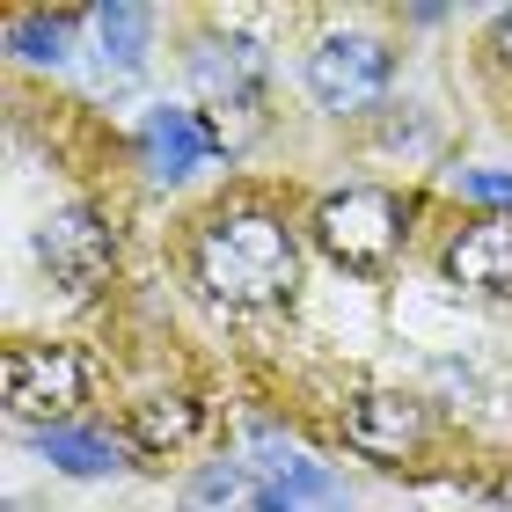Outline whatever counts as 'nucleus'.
I'll return each mask as SVG.
<instances>
[{
    "mask_svg": "<svg viewBox=\"0 0 512 512\" xmlns=\"http://www.w3.org/2000/svg\"><path fill=\"white\" fill-rule=\"evenodd\" d=\"M191 271L227 308H278L300 286V235L271 205H220L191 235Z\"/></svg>",
    "mask_w": 512,
    "mask_h": 512,
    "instance_id": "1",
    "label": "nucleus"
},
{
    "mask_svg": "<svg viewBox=\"0 0 512 512\" xmlns=\"http://www.w3.org/2000/svg\"><path fill=\"white\" fill-rule=\"evenodd\" d=\"M308 235L322 242L330 264L374 278V271H388L395 256H403V242H410V198L381 191V183H344V191H330V198L308 213Z\"/></svg>",
    "mask_w": 512,
    "mask_h": 512,
    "instance_id": "2",
    "label": "nucleus"
},
{
    "mask_svg": "<svg viewBox=\"0 0 512 512\" xmlns=\"http://www.w3.org/2000/svg\"><path fill=\"white\" fill-rule=\"evenodd\" d=\"M308 96L315 110H330V118H366L381 96H388V81H395V52L381 37H366V30H330V37H315L308 44Z\"/></svg>",
    "mask_w": 512,
    "mask_h": 512,
    "instance_id": "3",
    "label": "nucleus"
},
{
    "mask_svg": "<svg viewBox=\"0 0 512 512\" xmlns=\"http://www.w3.org/2000/svg\"><path fill=\"white\" fill-rule=\"evenodd\" d=\"M191 88L205 110H242V118H256L271 96V52L242 30H205L191 37Z\"/></svg>",
    "mask_w": 512,
    "mask_h": 512,
    "instance_id": "4",
    "label": "nucleus"
},
{
    "mask_svg": "<svg viewBox=\"0 0 512 512\" xmlns=\"http://www.w3.org/2000/svg\"><path fill=\"white\" fill-rule=\"evenodd\" d=\"M81 352H66V344H8L0 352V395H8L15 417H30V425H66V410L81 403Z\"/></svg>",
    "mask_w": 512,
    "mask_h": 512,
    "instance_id": "5",
    "label": "nucleus"
},
{
    "mask_svg": "<svg viewBox=\"0 0 512 512\" xmlns=\"http://www.w3.org/2000/svg\"><path fill=\"white\" fill-rule=\"evenodd\" d=\"M37 264L52 271V286L88 300L118 271V235H110V220L96 205H59V213H44V227H37Z\"/></svg>",
    "mask_w": 512,
    "mask_h": 512,
    "instance_id": "6",
    "label": "nucleus"
},
{
    "mask_svg": "<svg viewBox=\"0 0 512 512\" xmlns=\"http://www.w3.org/2000/svg\"><path fill=\"white\" fill-rule=\"evenodd\" d=\"M139 169H147L154 183H183V176H198L205 161H220L227 154V132H213L198 118V110H176V103H161L139 118Z\"/></svg>",
    "mask_w": 512,
    "mask_h": 512,
    "instance_id": "7",
    "label": "nucleus"
},
{
    "mask_svg": "<svg viewBox=\"0 0 512 512\" xmlns=\"http://www.w3.org/2000/svg\"><path fill=\"white\" fill-rule=\"evenodd\" d=\"M425 432H432V417L403 388H366V395L344 403V447H359V454H374V461L417 454V447H425Z\"/></svg>",
    "mask_w": 512,
    "mask_h": 512,
    "instance_id": "8",
    "label": "nucleus"
},
{
    "mask_svg": "<svg viewBox=\"0 0 512 512\" xmlns=\"http://www.w3.org/2000/svg\"><path fill=\"white\" fill-rule=\"evenodd\" d=\"M439 271L469 293H512V213H483L461 235H447Z\"/></svg>",
    "mask_w": 512,
    "mask_h": 512,
    "instance_id": "9",
    "label": "nucleus"
},
{
    "mask_svg": "<svg viewBox=\"0 0 512 512\" xmlns=\"http://www.w3.org/2000/svg\"><path fill=\"white\" fill-rule=\"evenodd\" d=\"M88 37H96V59L110 74H139L147 66V44H154V15L132 8V0H103V8H88Z\"/></svg>",
    "mask_w": 512,
    "mask_h": 512,
    "instance_id": "10",
    "label": "nucleus"
},
{
    "mask_svg": "<svg viewBox=\"0 0 512 512\" xmlns=\"http://www.w3.org/2000/svg\"><path fill=\"white\" fill-rule=\"evenodd\" d=\"M37 454L52 461L59 476H110V469H125V439L103 432V425H44Z\"/></svg>",
    "mask_w": 512,
    "mask_h": 512,
    "instance_id": "11",
    "label": "nucleus"
},
{
    "mask_svg": "<svg viewBox=\"0 0 512 512\" xmlns=\"http://www.w3.org/2000/svg\"><path fill=\"white\" fill-rule=\"evenodd\" d=\"M191 432H198V395L161 388V395H147V403H132V447L139 454H176Z\"/></svg>",
    "mask_w": 512,
    "mask_h": 512,
    "instance_id": "12",
    "label": "nucleus"
},
{
    "mask_svg": "<svg viewBox=\"0 0 512 512\" xmlns=\"http://www.w3.org/2000/svg\"><path fill=\"white\" fill-rule=\"evenodd\" d=\"M256 512H352V491L322 461H308V469H293L278 483H256Z\"/></svg>",
    "mask_w": 512,
    "mask_h": 512,
    "instance_id": "13",
    "label": "nucleus"
},
{
    "mask_svg": "<svg viewBox=\"0 0 512 512\" xmlns=\"http://www.w3.org/2000/svg\"><path fill=\"white\" fill-rule=\"evenodd\" d=\"M8 52L22 66H66V44H74V15H52V8H15L8 15Z\"/></svg>",
    "mask_w": 512,
    "mask_h": 512,
    "instance_id": "14",
    "label": "nucleus"
},
{
    "mask_svg": "<svg viewBox=\"0 0 512 512\" xmlns=\"http://www.w3.org/2000/svg\"><path fill=\"white\" fill-rule=\"evenodd\" d=\"M235 505H256V476L242 461H205V469H191L183 512H235Z\"/></svg>",
    "mask_w": 512,
    "mask_h": 512,
    "instance_id": "15",
    "label": "nucleus"
},
{
    "mask_svg": "<svg viewBox=\"0 0 512 512\" xmlns=\"http://www.w3.org/2000/svg\"><path fill=\"white\" fill-rule=\"evenodd\" d=\"M454 191L483 198V205H512V176L505 169H454Z\"/></svg>",
    "mask_w": 512,
    "mask_h": 512,
    "instance_id": "16",
    "label": "nucleus"
},
{
    "mask_svg": "<svg viewBox=\"0 0 512 512\" xmlns=\"http://www.w3.org/2000/svg\"><path fill=\"white\" fill-rule=\"evenodd\" d=\"M491 59L512 74V8H498V15H491Z\"/></svg>",
    "mask_w": 512,
    "mask_h": 512,
    "instance_id": "17",
    "label": "nucleus"
}]
</instances>
